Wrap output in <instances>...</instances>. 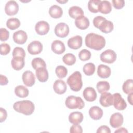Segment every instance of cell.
I'll use <instances>...</instances> for the list:
<instances>
[{"label": "cell", "instance_id": "1", "mask_svg": "<svg viewBox=\"0 0 133 133\" xmlns=\"http://www.w3.org/2000/svg\"><path fill=\"white\" fill-rule=\"evenodd\" d=\"M85 45L87 47L96 50H100L104 47L105 39L101 35L96 33L88 34L85 39Z\"/></svg>", "mask_w": 133, "mask_h": 133}, {"label": "cell", "instance_id": "2", "mask_svg": "<svg viewBox=\"0 0 133 133\" xmlns=\"http://www.w3.org/2000/svg\"><path fill=\"white\" fill-rule=\"evenodd\" d=\"M14 109L18 113L25 115H30L34 111V104L30 100H22L16 102L13 105Z\"/></svg>", "mask_w": 133, "mask_h": 133}, {"label": "cell", "instance_id": "3", "mask_svg": "<svg viewBox=\"0 0 133 133\" xmlns=\"http://www.w3.org/2000/svg\"><path fill=\"white\" fill-rule=\"evenodd\" d=\"M67 84L72 90L74 91H79L83 86L82 74L80 72L75 71L68 78Z\"/></svg>", "mask_w": 133, "mask_h": 133}, {"label": "cell", "instance_id": "4", "mask_svg": "<svg viewBox=\"0 0 133 133\" xmlns=\"http://www.w3.org/2000/svg\"><path fill=\"white\" fill-rule=\"evenodd\" d=\"M65 104L66 107L70 109H82L85 106V103L83 100L79 97L74 96L68 97L65 100Z\"/></svg>", "mask_w": 133, "mask_h": 133}, {"label": "cell", "instance_id": "5", "mask_svg": "<svg viewBox=\"0 0 133 133\" xmlns=\"http://www.w3.org/2000/svg\"><path fill=\"white\" fill-rule=\"evenodd\" d=\"M55 33L59 37L64 38L69 33V27L67 24L60 22L57 24L55 28Z\"/></svg>", "mask_w": 133, "mask_h": 133}, {"label": "cell", "instance_id": "6", "mask_svg": "<svg viewBox=\"0 0 133 133\" xmlns=\"http://www.w3.org/2000/svg\"><path fill=\"white\" fill-rule=\"evenodd\" d=\"M116 57L117 56L115 52L111 49H107L100 55L101 61L107 63H113L115 61Z\"/></svg>", "mask_w": 133, "mask_h": 133}, {"label": "cell", "instance_id": "7", "mask_svg": "<svg viewBox=\"0 0 133 133\" xmlns=\"http://www.w3.org/2000/svg\"><path fill=\"white\" fill-rule=\"evenodd\" d=\"M113 105L118 110H124L127 107V104L125 100L122 97L119 93H115L113 95Z\"/></svg>", "mask_w": 133, "mask_h": 133}, {"label": "cell", "instance_id": "8", "mask_svg": "<svg viewBox=\"0 0 133 133\" xmlns=\"http://www.w3.org/2000/svg\"><path fill=\"white\" fill-rule=\"evenodd\" d=\"M19 5L15 1H9L5 5V11L8 16H14L18 13Z\"/></svg>", "mask_w": 133, "mask_h": 133}, {"label": "cell", "instance_id": "9", "mask_svg": "<svg viewBox=\"0 0 133 133\" xmlns=\"http://www.w3.org/2000/svg\"><path fill=\"white\" fill-rule=\"evenodd\" d=\"M43 50V45L38 41H34L28 46V52L32 55L40 54Z\"/></svg>", "mask_w": 133, "mask_h": 133}, {"label": "cell", "instance_id": "10", "mask_svg": "<svg viewBox=\"0 0 133 133\" xmlns=\"http://www.w3.org/2000/svg\"><path fill=\"white\" fill-rule=\"evenodd\" d=\"M23 82L28 87H31L34 85L35 82V77L33 73L31 71H25L22 76Z\"/></svg>", "mask_w": 133, "mask_h": 133}, {"label": "cell", "instance_id": "11", "mask_svg": "<svg viewBox=\"0 0 133 133\" xmlns=\"http://www.w3.org/2000/svg\"><path fill=\"white\" fill-rule=\"evenodd\" d=\"M124 122L123 116L119 113H115L113 114L110 118V125L115 128L122 126Z\"/></svg>", "mask_w": 133, "mask_h": 133}, {"label": "cell", "instance_id": "12", "mask_svg": "<svg viewBox=\"0 0 133 133\" xmlns=\"http://www.w3.org/2000/svg\"><path fill=\"white\" fill-rule=\"evenodd\" d=\"M36 32L41 35H44L48 33L49 31V25L45 21H40L36 23L35 26Z\"/></svg>", "mask_w": 133, "mask_h": 133}, {"label": "cell", "instance_id": "13", "mask_svg": "<svg viewBox=\"0 0 133 133\" xmlns=\"http://www.w3.org/2000/svg\"><path fill=\"white\" fill-rule=\"evenodd\" d=\"M113 96L110 92H103L100 97L99 102L104 107H108L113 105Z\"/></svg>", "mask_w": 133, "mask_h": 133}, {"label": "cell", "instance_id": "14", "mask_svg": "<svg viewBox=\"0 0 133 133\" xmlns=\"http://www.w3.org/2000/svg\"><path fill=\"white\" fill-rule=\"evenodd\" d=\"M82 37L80 35H76L69 38L68 41L69 47L72 49H77L82 45Z\"/></svg>", "mask_w": 133, "mask_h": 133}, {"label": "cell", "instance_id": "15", "mask_svg": "<svg viewBox=\"0 0 133 133\" xmlns=\"http://www.w3.org/2000/svg\"><path fill=\"white\" fill-rule=\"evenodd\" d=\"M12 37L14 41L16 43L18 44H23L28 39V35L25 31L19 30L14 33Z\"/></svg>", "mask_w": 133, "mask_h": 133}, {"label": "cell", "instance_id": "16", "mask_svg": "<svg viewBox=\"0 0 133 133\" xmlns=\"http://www.w3.org/2000/svg\"><path fill=\"white\" fill-rule=\"evenodd\" d=\"M83 95L84 99L89 102L94 101L97 96L95 89L91 87H86L83 91Z\"/></svg>", "mask_w": 133, "mask_h": 133}, {"label": "cell", "instance_id": "17", "mask_svg": "<svg viewBox=\"0 0 133 133\" xmlns=\"http://www.w3.org/2000/svg\"><path fill=\"white\" fill-rule=\"evenodd\" d=\"M53 88L56 93L59 95H62L65 92L67 87L65 83L63 80L58 79L54 82Z\"/></svg>", "mask_w": 133, "mask_h": 133}, {"label": "cell", "instance_id": "18", "mask_svg": "<svg viewBox=\"0 0 133 133\" xmlns=\"http://www.w3.org/2000/svg\"><path fill=\"white\" fill-rule=\"evenodd\" d=\"M75 24L79 29L85 30L89 26V21L86 17L81 16L75 19Z\"/></svg>", "mask_w": 133, "mask_h": 133}, {"label": "cell", "instance_id": "19", "mask_svg": "<svg viewBox=\"0 0 133 133\" xmlns=\"http://www.w3.org/2000/svg\"><path fill=\"white\" fill-rule=\"evenodd\" d=\"M52 51L58 55H60L65 51V47L64 43L60 40H55L51 44Z\"/></svg>", "mask_w": 133, "mask_h": 133}, {"label": "cell", "instance_id": "20", "mask_svg": "<svg viewBox=\"0 0 133 133\" xmlns=\"http://www.w3.org/2000/svg\"><path fill=\"white\" fill-rule=\"evenodd\" d=\"M111 73V70L110 67L106 65L100 64L98 66L97 74L98 75L102 78H108Z\"/></svg>", "mask_w": 133, "mask_h": 133}, {"label": "cell", "instance_id": "21", "mask_svg": "<svg viewBox=\"0 0 133 133\" xmlns=\"http://www.w3.org/2000/svg\"><path fill=\"white\" fill-rule=\"evenodd\" d=\"M103 110L98 106H93L89 110L90 117L94 120H99L103 116Z\"/></svg>", "mask_w": 133, "mask_h": 133}, {"label": "cell", "instance_id": "22", "mask_svg": "<svg viewBox=\"0 0 133 133\" xmlns=\"http://www.w3.org/2000/svg\"><path fill=\"white\" fill-rule=\"evenodd\" d=\"M83 114L81 112H73L69 116V121L73 124H79L83 121Z\"/></svg>", "mask_w": 133, "mask_h": 133}, {"label": "cell", "instance_id": "23", "mask_svg": "<svg viewBox=\"0 0 133 133\" xmlns=\"http://www.w3.org/2000/svg\"><path fill=\"white\" fill-rule=\"evenodd\" d=\"M24 58L20 57H13L11 61V64L12 68L15 70H21L24 66Z\"/></svg>", "mask_w": 133, "mask_h": 133}, {"label": "cell", "instance_id": "24", "mask_svg": "<svg viewBox=\"0 0 133 133\" xmlns=\"http://www.w3.org/2000/svg\"><path fill=\"white\" fill-rule=\"evenodd\" d=\"M35 73L38 80L41 82H46L48 79V72L46 68L37 69L35 71Z\"/></svg>", "mask_w": 133, "mask_h": 133}, {"label": "cell", "instance_id": "25", "mask_svg": "<svg viewBox=\"0 0 133 133\" xmlns=\"http://www.w3.org/2000/svg\"><path fill=\"white\" fill-rule=\"evenodd\" d=\"M49 14L53 18L57 19L60 18L63 14L62 9L57 5L51 6L49 9Z\"/></svg>", "mask_w": 133, "mask_h": 133}, {"label": "cell", "instance_id": "26", "mask_svg": "<svg viewBox=\"0 0 133 133\" xmlns=\"http://www.w3.org/2000/svg\"><path fill=\"white\" fill-rule=\"evenodd\" d=\"M113 23L111 21L105 19L101 23L98 29L104 33H109L113 31Z\"/></svg>", "mask_w": 133, "mask_h": 133}, {"label": "cell", "instance_id": "27", "mask_svg": "<svg viewBox=\"0 0 133 133\" xmlns=\"http://www.w3.org/2000/svg\"><path fill=\"white\" fill-rule=\"evenodd\" d=\"M112 10V6L110 2L108 1H102L100 2L98 11L103 14H109Z\"/></svg>", "mask_w": 133, "mask_h": 133}, {"label": "cell", "instance_id": "28", "mask_svg": "<svg viewBox=\"0 0 133 133\" xmlns=\"http://www.w3.org/2000/svg\"><path fill=\"white\" fill-rule=\"evenodd\" d=\"M69 15L72 18L76 19L79 16H84V11L81 7L74 6L69 8Z\"/></svg>", "mask_w": 133, "mask_h": 133}, {"label": "cell", "instance_id": "29", "mask_svg": "<svg viewBox=\"0 0 133 133\" xmlns=\"http://www.w3.org/2000/svg\"><path fill=\"white\" fill-rule=\"evenodd\" d=\"M15 93L16 95L20 98H25L29 95L28 89L23 85H19L15 87Z\"/></svg>", "mask_w": 133, "mask_h": 133}, {"label": "cell", "instance_id": "30", "mask_svg": "<svg viewBox=\"0 0 133 133\" xmlns=\"http://www.w3.org/2000/svg\"><path fill=\"white\" fill-rule=\"evenodd\" d=\"M20 25V20L16 18H11L7 20L6 22L7 27L11 30H14L18 29Z\"/></svg>", "mask_w": 133, "mask_h": 133}, {"label": "cell", "instance_id": "31", "mask_svg": "<svg viewBox=\"0 0 133 133\" xmlns=\"http://www.w3.org/2000/svg\"><path fill=\"white\" fill-rule=\"evenodd\" d=\"M98 91L100 93H103L110 89V84L107 81H100L98 82L96 85Z\"/></svg>", "mask_w": 133, "mask_h": 133}, {"label": "cell", "instance_id": "32", "mask_svg": "<svg viewBox=\"0 0 133 133\" xmlns=\"http://www.w3.org/2000/svg\"><path fill=\"white\" fill-rule=\"evenodd\" d=\"M101 1L100 0H90L88 3V8L89 10L93 13H97L98 11L99 5Z\"/></svg>", "mask_w": 133, "mask_h": 133}, {"label": "cell", "instance_id": "33", "mask_svg": "<svg viewBox=\"0 0 133 133\" xmlns=\"http://www.w3.org/2000/svg\"><path fill=\"white\" fill-rule=\"evenodd\" d=\"M33 68L35 70H37L40 68H46V64L45 61L41 58H34L31 62Z\"/></svg>", "mask_w": 133, "mask_h": 133}, {"label": "cell", "instance_id": "34", "mask_svg": "<svg viewBox=\"0 0 133 133\" xmlns=\"http://www.w3.org/2000/svg\"><path fill=\"white\" fill-rule=\"evenodd\" d=\"M122 89L124 93L129 94L133 92V82L132 79L126 80L123 84Z\"/></svg>", "mask_w": 133, "mask_h": 133}, {"label": "cell", "instance_id": "35", "mask_svg": "<svg viewBox=\"0 0 133 133\" xmlns=\"http://www.w3.org/2000/svg\"><path fill=\"white\" fill-rule=\"evenodd\" d=\"M63 62L68 65H73L76 62V57L71 53H68L64 55L62 58Z\"/></svg>", "mask_w": 133, "mask_h": 133}, {"label": "cell", "instance_id": "36", "mask_svg": "<svg viewBox=\"0 0 133 133\" xmlns=\"http://www.w3.org/2000/svg\"><path fill=\"white\" fill-rule=\"evenodd\" d=\"M83 70L86 75H92L95 71V65L92 63H87L84 65Z\"/></svg>", "mask_w": 133, "mask_h": 133}, {"label": "cell", "instance_id": "37", "mask_svg": "<svg viewBox=\"0 0 133 133\" xmlns=\"http://www.w3.org/2000/svg\"><path fill=\"white\" fill-rule=\"evenodd\" d=\"M55 72L57 76L59 78H63L66 76L68 74V70L64 66L59 65L56 67Z\"/></svg>", "mask_w": 133, "mask_h": 133}, {"label": "cell", "instance_id": "38", "mask_svg": "<svg viewBox=\"0 0 133 133\" xmlns=\"http://www.w3.org/2000/svg\"><path fill=\"white\" fill-rule=\"evenodd\" d=\"M91 52L86 49L81 50L78 54V57L82 61H87L91 57Z\"/></svg>", "mask_w": 133, "mask_h": 133}, {"label": "cell", "instance_id": "39", "mask_svg": "<svg viewBox=\"0 0 133 133\" xmlns=\"http://www.w3.org/2000/svg\"><path fill=\"white\" fill-rule=\"evenodd\" d=\"M12 56L13 57H20L24 58L25 56V52L23 48L20 47H16L13 50Z\"/></svg>", "mask_w": 133, "mask_h": 133}, {"label": "cell", "instance_id": "40", "mask_svg": "<svg viewBox=\"0 0 133 133\" xmlns=\"http://www.w3.org/2000/svg\"><path fill=\"white\" fill-rule=\"evenodd\" d=\"M10 51V47L7 43H2L1 44V55H7Z\"/></svg>", "mask_w": 133, "mask_h": 133}, {"label": "cell", "instance_id": "41", "mask_svg": "<svg viewBox=\"0 0 133 133\" xmlns=\"http://www.w3.org/2000/svg\"><path fill=\"white\" fill-rule=\"evenodd\" d=\"M9 32L5 28L0 29V39L1 41H6L9 38Z\"/></svg>", "mask_w": 133, "mask_h": 133}, {"label": "cell", "instance_id": "42", "mask_svg": "<svg viewBox=\"0 0 133 133\" xmlns=\"http://www.w3.org/2000/svg\"><path fill=\"white\" fill-rule=\"evenodd\" d=\"M105 19H106L104 17L101 16H98L95 17L93 19V24L94 26L98 29L101 23Z\"/></svg>", "mask_w": 133, "mask_h": 133}, {"label": "cell", "instance_id": "43", "mask_svg": "<svg viewBox=\"0 0 133 133\" xmlns=\"http://www.w3.org/2000/svg\"><path fill=\"white\" fill-rule=\"evenodd\" d=\"M125 1L124 0H113L112 4L113 7L116 9H121L125 6Z\"/></svg>", "mask_w": 133, "mask_h": 133}, {"label": "cell", "instance_id": "44", "mask_svg": "<svg viewBox=\"0 0 133 133\" xmlns=\"http://www.w3.org/2000/svg\"><path fill=\"white\" fill-rule=\"evenodd\" d=\"M70 132L71 133H82L83 129L81 125L79 124H73L70 128Z\"/></svg>", "mask_w": 133, "mask_h": 133}, {"label": "cell", "instance_id": "45", "mask_svg": "<svg viewBox=\"0 0 133 133\" xmlns=\"http://www.w3.org/2000/svg\"><path fill=\"white\" fill-rule=\"evenodd\" d=\"M110 133L111 132V130L109 128V127L106 125H102L99 127L97 130V133Z\"/></svg>", "mask_w": 133, "mask_h": 133}, {"label": "cell", "instance_id": "46", "mask_svg": "<svg viewBox=\"0 0 133 133\" xmlns=\"http://www.w3.org/2000/svg\"><path fill=\"white\" fill-rule=\"evenodd\" d=\"M7 113L5 109L3 108H0V122L2 123L5 121L7 118Z\"/></svg>", "mask_w": 133, "mask_h": 133}, {"label": "cell", "instance_id": "47", "mask_svg": "<svg viewBox=\"0 0 133 133\" xmlns=\"http://www.w3.org/2000/svg\"><path fill=\"white\" fill-rule=\"evenodd\" d=\"M0 84L1 85H6L8 83V80L6 76L1 74L0 75Z\"/></svg>", "mask_w": 133, "mask_h": 133}, {"label": "cell", "instance_id": "48", "mask_svg": "<svg viewBox=\"0 0 133 133\" xmlns=\"http://www.w3.org/2000/svg\"><path fill=\"white\" fill-rule=\"evenodd\" d=\"M116 132H123V133H127L128 132V131L127 130L124 128V127H121L118 129H117V130H115V133Z\"/></svg>", "mask_w": 133, "mask_h": 133}, {"label": "cell", "instance_id": "49", "mask_svg": "<svg viewBox=\"0 0 133 133\" xmlns=\"http://www.w3.org/2000/svg\"><path fill=\"white\" fill-rule=\"evenodd\" d=\"M132 96H133V93H130L128 94V96L127 97L128 101L131 105H132Z\"/></svg>", "mask_w": 133, "mask_h": 133}, {"label": "cell", "instance_id": "50", "mask_svg": "<svg viewBox=\"0 0 133 133\" xmlns=\"http://www.w3.org/2000/svg\"><path fill=\"white\" fill-rule=\"evenodd\" d=\"M57 2L58 3H66L68 2V1H57Z\"/></svg>", "mask_w": 133, "mask_h": 133}]
</instances>
